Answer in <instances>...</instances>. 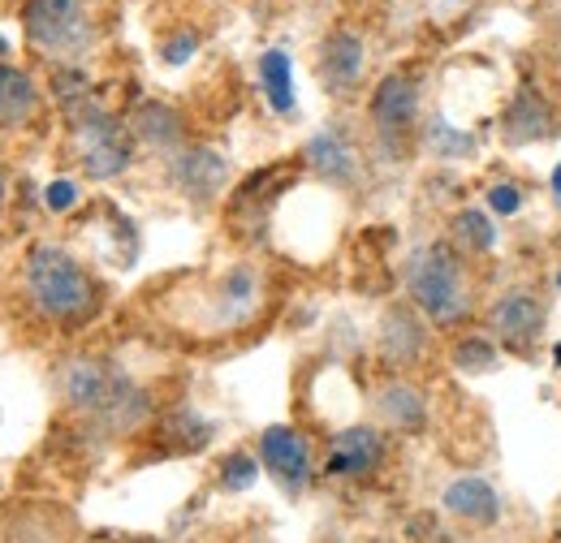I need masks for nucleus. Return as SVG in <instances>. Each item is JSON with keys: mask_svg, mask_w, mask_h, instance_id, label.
Masks as SVG:
<instances>
[{"mask_svg": "<svg viewBox=\"0 0 561 543\" xmlns=\"http://www.w3.org/2000/svg\"><path fill=\"white\" fill-rule=\"evenodd\" d=\"M57 389H61V402L73 414H82V418H91V423H100L104 431H117V436L135 431L139 423L151 418V397L108 358L78 354L70 362H61Z\"/></svg>", "mask_w": 561, "mask_h": 543, "instance_id": "nucleus-1", "label": "nucleus"}, {"mask_svg": "<svg viewBox=\"0 0 561 543\" xmlns=\"http://www.w3.org/2000/svg\"><path fill=\"white\" fill-rule=\"evenodd\" d=\"M26 293H31V307L53 320V324H66L78 328L87 324L95 311H100V285L95 276L73 259L66 246L57 242H35L26 251Z\"/></svg>", "mask_w": 561, "mask_h": 543, "instance_id": "nucleus-2", "label": "nucleus"}, {"mask_svg": "<svg viewBox=\"0 0 561 543\" xmlns=\"http://www.w3.org/2000/svg\"><path fill=\"white\" fill-rule=\"evenodd\" d=\"M407 293L411 307L427 324L454 328L471 315V280H467V255H458L449 242H427L407 259Z\"/></svg>", "mask_w": 561, "mask_h": 543, "instance_id": "nucleus-3", "label": "nucleus"}, {"mask_svg": "<svg viewBox=\"0 0 561 543\" xmlns=\"http://www.w3.org/2000/svg\"><path fill=\"white\" fill-rule=\"evenodd\" d=\"M73 151L91 182H113L135 160V130L122 117L87 104L82 113H73Z\"/></svg>", "mask_w": 561, "mask_h": 543, "instance_id": "nucleus-4", "label": "nucleus"}, {"mask_svg": "<svg viewBox=\"0 0 561 543\" xmlns=\"http://www.w3.org/2000/svg\"><path fill=\"white\" fill-rule=\"evenodd\" d=\"M22 31L31 48L48 57H78L91 48V13L82 0H26L22 4Z\"/></svg>", "mask_w": 561, "mask_h": 543, "instance_id": "nucleus-5", "label": "nucleus"}, {"mask_svg": "<svg viewBox=\"0 0 561 543\" xmlns=\"http://www.w3.org/2000/svg\"><path fill=\"white\" fill-rule=\"evenodd\" d=\"M420 108H423V95H420V78L407 73V69H393L376 82L371 100H367V117L376 126L380 142H402V138L415 135L420 126Z\"/></svg>", "mask_w": 561, "mask_h": 543, "instance_id": "nucleus-6", "label": "nucleus"}, {"mask_svg": "<svg viewBox=\"0 0 561 543\" xmlns=\"http://www.w3.org/2000/svg\"><path fill=\"white\" fill-rule=\"evenodd\" d=\"M545 320H549V307H545V298L536 293V289H505V293H496L489 307V328H492V340L496 345H505V349H531L540 333H545Z\"/></svg>", "mask_w": 561, "mask_h": 543, "instance_id": "nucleus-7", "label": "nucleus"}, {"mask_svg": "<svg viewBox=\"0 0 561 543\" xmlns=\"http://www.w3.org/2000/svg\"><path fill=\"white\" fill-rule=\"evenodd\" d=\"M255 453H260V466L277 478L289 496H298V492L311 483V471H316V466H311V440H307L298 427H289V423L264 427Z\"/></svg>", "mask_w": 561, "mask_h": 543, "instance_id": "nucleus-8", "label": "nucleus"}, {"mask_svg": "<svg viewBox=\"0 0 561 543\" xmlns=\"http://www.w3.org/2000/svg\"><path fill=\"white\" fill-rule=\"evenodd\" d=\"M553 135H558L553 104L545 100V91L531 78H523L514 86V95L505 100V108H501V138H505V147H531V142H545V138Z\"/></svg>", "mask_w": 561, "mask_h": 543, "instance_id": "nucleus-9", "label": "nucleus"}, {"mask_svg": "<svg viewBox=\"0 0 561 543\" xmlns=\"http://www.w3.org/2000/svg\"><path fill=\"white\" fill-rule=\"evenodd\" d=\"M169 182L191 204H211L229 182V160L220 151H211V147H182L169 160Z\"/></svg>", "mask_w": 561, "mask_h": 543, "instance_id": "nucleus-10", "label": "nucleus"}, {"mask_svg": "<svg viewBox=\"0 0 561 543\" xmlns=\"http://www.w3.org/2000/svg\"><path fill=\"white\" fill-rule=\"evenodd\" d=\"M385 462V436L367 423L342 427L329 440V458H324V475L329 478H367L380 471Z\"/></svg>", "mask_w": 561, "mask_h": 543, "instance_id": "nucleus-11", "label": "nucleus"}, {"mask_svg": "<svg viewBox=\"0 0 561 543\" xmlns=\"http://www.w3.org/2000/svg\"><path fill=\"white\" fill-rule=\"evenodd\" d=\"M208 311L216 328H238V324L255 320V311H260V268L233 264V268L220 272L216 285H211Z\"/></svg>", "mask_w": 561, "mask_h": 543, "instance_id": "nucleus-12", "label": "nucleus"}, {"mask_svg": "<svg viewBox=\"0 0 561 543\" xmlns=\"http://www.w3.org/2000/svg\"><path fill=\"white\" fill-rule=\"evenodd\" d=\"M376 349L393 371H411L427 349V320L415 307H389L376 328Z\"/></svg>", "mask_w": 561, "mask_h": 543, "instance_id": "nucleus-13", "label": "nucleus"}, {"mask_svg": "<svg viewBox=\"0 0 561 543\" xmlns=\"http://www.w3.org/2000/svg\"><path fill=\"white\" fill-rule=\"evenodd\" d=\"M440 505L454 522L476 527V531H489L501 522V492L484 475H458L440 492Z\"/></svg>", "mask_w": 561, "mask_h": 543, "instance_id": "nucleus-14", "label": "nucleus"}, {"mask_svg": "<svg viewBox=\"0 0 561 543\" xmlns=\"http://www.w3.org/2000/svg\"><path fill=\"white\" fill-rule=\"evenodd\" d=\"M363 69H367V48H363L358 31H351V26L329 31L320 44V82L333 95H351L363 82Z\"/></svg>", "mask_w": 561, "mask_h": 543, "instance_id": "nucleus-15", "label": "nucleus"}, {"mask_svg": "<svg viewBox=\"0 0 561 543\" xmlns=\"http://www.w3.org/2000/svg\"><path fill=\"white\" fill-rule=\"evenodd\" d=\"M302 164L316 177L333 182V186H354L358 182V160H354L351 138L342 135V130H320V135L307 138L302 142Z\"/></svg>", "mask_w": 561, "mask_h": 543, "instance_id": "nucleus-16", "label": "nucleus"}, {"mask_svg": "<svg viewBox=\"0 0 561 543\" xmlns=\"http://www.w3.org/2000/svg\"><path fill=\"white\" fill-rule=\"evenodd\" d=\"M376 414H380V423H389L393 431H423V427H427V397H423L411 380L393 376V380L380 384V393H376Z\"/></svg>", "mask_w": 561, "mask_h": 543, "instance_id": "nucleus-17", "label": "nucleus"}, {"mask_svg": "<svg viewBox=\"0 0 561 543\" xmlns=\"http://www.w3.org/2000/svg\"><path fill=\"white\" fill-rule=\"evenodd\" d=\"M39 108V86L26 69L0 66V130H22Z\"/></svg>", "mask_w": 561, "mask_h": 543, "instance_id": "nucleus-18", "label": "nucleus"}, {"mask_svg": "<svg viewBox=\"0 0 561 543\" xmlns=\"http://www.w3.org/2000/svg\"><path fill=\"white\" fill-rule=\"evenodd\" d=\"M449 246L458 255H489L496 251V229H492L489 211L484 207H462L449 220Z\"/></svg>", "mask_w": 561, "mask_h": 543, "instance_id": "nucleus-19", "label": "nucleus"}, {"mask_svg": "<svg viewBox=\"0 0 561 543\" xmlns=\"http://www.w3.org/2000/svg\"><path fill=\"white\" fill-rule=\"evenodd\" d=\"M255 69H260V86H264L268 108L280 113V117H289L294 113V61H289V53L285 48H268Z\"/></svg>", "mask_w": 561, "mask_h": 543, "instance_id": "nucleus-20", "label": "nucleus"}, {"mask_svg": "<svg viewBox=\"0 0 561 543\" xmlns=\"http://www.w3.org/2000/svg\"><path fill=\"white\" fill-rule=\"evenodd\" d=\"M130 130L147 147H178L182 142V117H178V108L151 100V104H142L139 113H135V126Z\"/></svg>", "mask_w": 561, "mask_h": 543, "instance_id": "nucleus-21", "label": "nucleus"}, {"mask_svg": "<svg viewBox=\"0 0 561 543\" xmlns=\"http://www.w3.org/2000/svg\"><path fill=\"white\" fill-rule=\"evenodd\" d=\"M449 358H454V367L462 376H489L492 367L501 362V345L492 337H484V333H467V337L454 340Z\"/></svg>", "mask_w": 561, "mask_h": 543, "instance_id": "nucleus-22", "label": "nucleus"}, {"mask_svg": "<svg viewBox=\"0 0 561 543\" xmlns=\"http://www.w3.org/2000/svg\"><path fill=\"white\" fill-rule=\"evenodd\" d=\"M164 436H169V444H178V449H204L211 440V423L199 418L195 409H178V414L164 423Z\"/></svg>", "mask_w": 561, "mask_h": 543, "instance_id": "nucleus-23", "label": "nucleus"}, {"mask_svg": "<svg viewBox=\"0 0 561 543\" xmlns=\"http://www.w3.org/2000/svg\"><path fill=\"white\" fill-rule=\"evenodd\" d=\"M255 478H260V458H255V453L233 449V453L220 462V487H225V492H247Z\"/></svg>", "mask_w": 561, "mask_h": 543, "instance_id": "nucleus-24", "label": "nucleus"}, {"mask_svg": "<svg viewBox=\"0 0 561 543\" xmlns=\"http://www.w3.org/2000/svg\"><path fill=\"white\" fill-rule=\"evenodd\" d=\"M427 147L436 151V155H471L476 151V138L467 135V130H454V126H445L440 117L427 126Z\"/></svg>", "mask_w": 561, "mask_h": 543, "instance_id": "nucleus-25", "label": "nucleus"}, {"mask_svg": "<svg viewBox=\"0 0 561 543\" xmlns=\"http://www.w3.org/2000/svg\"><path fill=\"white\" fill-rule=\"evenodd\" d=\"M484 204H489L492 216H518L523 204H527V195H523V186H514V182H496V186H489Z\"/></svg>", "mask_w": 561, "mask_h": 543, "instance_id": "nucleus-26", "label": "nucleus"}, {"mask_svg": "<svg viewBox=\"0 0 561 543\" xmlns=\"http://www.w3.org/2000/svg\"><path fill=\"white\" fill-rule=\"evenodd\" d=\"M195 48H199V35L195 31H178L173 39L160 44V57H164V66H186L195 57Z\"/></svg>", "mask_w": 561, "mask_h": 543, "instance_id": "nucleus-27", "label": "nucleus"}, {"mask_svg": "<svg viewBox=\"0 0 561 543\" xmlns=\"http://www.w3.org/2000/svg\"><path fill=\"white\" fill-rule=\"evenodd\" d=\"M44 207H48V211H57V216L73 211V207H78V186H73L70 177L48 182V186H44Z\"/></svg>", "mask_w": 561, "mask_h": 543, "instance_id": "nucleus-28", "label": "nucleus"}, {"mask_svg": "<svg viewBox=\"0 0 561 543\" xmlns=\"http://www.w3.org/2000/svg\"><path fill=\"white\" fill-rule=\"evenodd\" d=\"M549 186H553V199H558V207H561V164L553 169V182H549Z\"/></svg>", "mask_w": 561, "mask_h": 543, "instance_id": "nucleus-29", "label": "nucleus"}, {"mask_svg": "<svg viewBox=\"0 0 561 543\" xmlns=\"http://www.w3.org/2000/svg\"><path fill=\"white\" fill-rule=\"evenodd\" d=\"M553 73H558V91H561V44H558V53H553Z\"/></svg>", "mask_w": 561, "mask_h": 543, "instance_id": "nucleus-30", "label": "nucleus"}, {"mask_svg": "<svg viewBox=\"0 0 561 543\" xmlns=\"http://www.w3.org/2000/svg\"><path fill=\"white\" fill-rule=\"evenodd\" d=\"M4 53H9V39H4V35H0V57H4Z\"/></svg>", "mask_w": 561, "mask_h": 543, "instance_id": "nucleus-31", "label": "nucleus"}, {"mask_svg": "<svg viewBox=\"0 0 561 543\" xmlns=\"http://www.w3.org/2000/svg\"><path fill=\"white\" fill-rule=\"evenodd\" d=\"M0 204H4V173H0Z\"/></svg>", "mask_w": 561, "mask_h": 543, "instance_id": "nucleus-32", "label": "nucleus"}, {"mask_svg": "<svg viewBox=\"0 0 561 543\" xmlns=\"http://www.w3.org/2000/svg\"><path fill=\"white\" fill-rule=\"evenodd\" d=\"M558 543H561V518H558Z\"/></svg>", "mask_w": 561, "mask_h": 543, "instance_id": "nucleus-33", "label": "nucleus"}, {"mask_svg": "<svg viewBox=\"0 0 561 543\" xmlns=\"http://www.w3.org/2000/svg\"><path fill=\"white\" fill-rule=\"evenodd\" d=\"M558 285H561V272H558Z\"/></svg>", "mask_w": 561, "mask_h": 543, "instance_id": "nucleus-34", "label": "nucleus"}]
</instances>
